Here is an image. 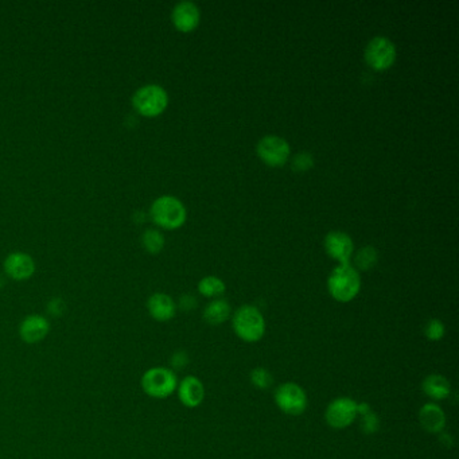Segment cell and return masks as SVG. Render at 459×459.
<instances>
[{"label":"cell","mask_w":459,"mask_h":459,"mask_svg":"<svg viewBox=\"0 0 459 459\" xmlns=\"http://www.w3.org/2000/svg\"><path fill=\"white\" fill-rule=\"evenodd\" d=\"M232 328L242 341L255 344L266 334V319L258 307L244 304L239 307L232 316Z\"/></svg>","instance_id":"cell-1"},{"label":"cell","mask_w":459,"mask_h":459,"mask_svg":"<svg viewBox=\"0 0 459 459\" xmlns=\"http://www.w3.org/2000/svg\"><path fill=\"white\" fill-rule=\"evenodd\" d=\"M328 290L335 301H353L361 290V278L350 264H338L328 278Z\"/></svg>","instance_id":"cell-2"},{"label":"cell","mask_w":459,"mask_h":459,"mask_svg":"<svg viewBox=\"0 0 459 459\" xmlns=\"http://www.w3.org/2000/svg\"><path fill=\"white\" fill-rule=\"evenodd\" d=\"M141 387L148 398L167 399L177 391L178 377L170 368L153 366L142 374Z\"/></svg>","instance_id":"cell-3"},{"label":"cell","mask_w":459,"mask_h":459,"mask_svg":"<svg viewBox=\"0 0 459 459\" xmlns=\"http://www.w3.org/2000/svg\"><path fill=\"white\" fill-rule=\"evenodd\" d=\"M151 218L166 230H177L186 220L185 205L172 196H162L151 205Z\"/></svg>","instance_id":"cell-4"},{"label":"cell","mask_w":459,"mask_h":459,"mask_svg":"<svg viewBox=\"0 0 459 459\" xmlns=\"http://www.w3.org/2000/svg\"><path fill=\"white\" fill-rule=\"evenodd\" d=\"M132 104L141 115L153 117L160 115L166 109L169 104V95L165 88L157 84H148L135 92Z\"/></svg>","instance_id":"cell-5"},{"label":"cell","mask_w":459,"mask_h":459,"mask_svg":"<svg viewBox=\"0 0 459 459\" xmlns=\"http://www.w3.org/2000/svg\"><path fill=\"white\" fill-rule=\"evenodd\" d=\"M273 400L278 408L290 417H299L309 405L304 389L295 383H283L276 388Z\"/></svg>","instance_id":"cell-6"},{"label":"cell","mask_w":459,"mask_h":459,"mask_svg":"<svg viewBox=\"0 0 459 459\" xmlns=\"http://www.w3.org/2000/svg\"><path fill=\"white\" fill-rule=\"evenodd\" d=\"M365 59L376 71H386L396 59L395 43L384 35L374 37L365 47Z\"/></svg>","instance_id":"cell-7"},{"label":"cell","mask_w":459,"mask_h":459,"mask_svg":"<svg viewBox=\"0 0 459 459\" xmlns=\"http://www.w3.org/2000/svg\"><path fill=\"white\" fill-rule=\"evenodd\" d=\"M357 404L352 398H337L329 403L325 411V420L335 430H344L352 426L357 419Z\"/></svg>","instance_id":"cell-8"},{"label":"cell","mask_w":459,"mask_h":459,"mask_svg":"<svg viewBox=\"0 0 459 459\" xmlns=\"http://www.w3.org/2000/svg\"><path fill=\"white\" fill-rule=\"evenodd\" d=\"M290 151L287 141L280 136L267 135L258 141V157L270 166H283L288 160Z\"/></svg>","instance_id":"cell-9"},{"label":"cell","mask_w":459,"mask_h":459,"mask_svg":"<svg viewBox=\"0 0 459 459\" xmlns=\"http://www.w3.org/2000/svg\"><path fill=\"white\" fill-rule=\"evenodd\" d=\"M50 321L41 314H30L25 316L19 325V338L28 345L42 342L50 333Z\"/></svg>","instance_id":"cell-10"},{"label":"cell","mask_w":459,"mask_h":459,"mask_svg":"<svg viewBox=\"0 0 459 459\" xmlns=\"http://www.w3.org/2000/svg\"><path fill=\"white\" fill-rule=\"evenodd\" d=\"M354 244L352 237L341 230H333L325 237V249L328 255L340 264H349Z\"/></svg>","instance_id":"cell-11"},{"label":"cell","mask_w":459,"mask_h":459,"mask_svg":"<svg viewBox=\"0 0 459 459\" xmlns=\"http://www.w3.org/2000/svg\"><path fill=\"white\" fill-rule=\"evenodd\" d=\"M178 399L187 408H197L205 399V387L201 380L196 376H186L178 381L177 391Z\"/></svg>","instance_id":"cell-12"},{"label":"cell","mask_w":459,"mask_h":459,"mask_svg":"<svg viewBox=\"0 0 459 459\" xmlns=\"http://www.w3.org/2000/svg\"><path fill=\"white\" fill-rule=\"evenodd\" d=\"M200 8L193 1H179L172 10V22L175 28L184 32L196 29L200 23Z\"/></svg>","instance_id":"cell-13"},{"label":"cell","mask_w":459,"mask_h":459,"mask_svg":"<svg viewBox=\"0 0 459 459\" xmlns=\"http://www.w3.org/2000/svg\"><path fill=\"white\" fill-rule=\"evenodd\" d=\"M4 271L14 280H28L35 273V263L28 254L15 252L4 260Z\"/></svg>","instance_id":"cell-14"},{"label":"cell","mask_w":459,"mask_h":459,"mask_svg":"<svg viewBox=\"0 0 459 459\" xmlns=\"http://www.w3.org/2000/svg\"><path fill=\"white\" fill-rule=\"evenodd\" d=\"M147 310L154 321L169 322L175 316L177 303L170 295L163 292H155L147 301Z\"/></svg>","instance_id":"cell-15"},{"label":"cell","mask_w":459,"mask_h":459,"mask_svg":"<svg viewBox=\"0 0 459 459\" xmlns=\"http://www.w3.org/2000/svg\"><path fill=\"white\" fill-rule=\"evenodd\" d=\"M419 423L430 434H441L446 426L445 411L436 403H427L419 410Z\"/></svg>","instance_id":"cell-16"},{"label":"cell","mask_w":459,"mask_h":459,"mask_svg":"<svg viewBox=\"0 0 459 459\" xmlns=\"http://www.w3.org/2000/svg\"><path fill=\"white\" fill-rule=\"evenodd\" d=\"M422 391L431 400L442 402L451 395V384L442 374H429L422 383Z\"/></svg>","instance_id":"cell-17"},{"label":"cell","mask_w":459,"mask_h":459,"mask_svg":"<svg viewBox=\"0 0 459 459\" xmlns=\"http://www.w3.org/2000/svg\"><path fill=\"white\" fill-rule=\"evenodd\" d=\"M232 309L228 301L225 299H215L206 304L203 310V319L206 323L212 326H218L230 319Z\"/></svg>","instance_id":"cell-18"},{"label":"cell","mask_w":459,"mask_h":459,"mask_svg":"<svg viewBox=\"0 0 459 459\" xmlns=\"http://www.w3.org/2000/svg\"><path fill=\"white\" fill-rule=\"evenodd\" d=\"M225 283L217 276H205L198 283V291L206 298H217L225 292Z\"/></svg>","instance_id":"cell-19"},{"label":"cell","mask_w":459,"mask_h":459,"mask_svg":"<svg viewBox=\"0 0 459 459\" xmlns=\"http://www.w3.org/2000/svg\"><path fill=\"white\" fill-rule=\"evenodd\" d=\"M377 251H376V248L374 246H372V245H366V246H364V248H361L359 249V252H357V255H356V258H354V261H356V270L357 271H369V270H372L374 268V266H376V263H377Z\"/></svg>","instance_id":"cell-20"},{"label":"cell","mask_w":459,"mask_h":459,"mask_svg":"<svg viewBox=\"0 0 459 459\" xmlns=\"http://www.w3.org/2000/svg\"><path fill=\"white\" fill-rule=\"evenodd\" d=\"M142 242H143L144 248L151 252V254H158L162 251L163 245H165V237L163 234L157 230H145L142 236Z\"/></svg>","instance_id":"cell-21"},{"label":"cell","mask_w":459,"mask_h":459,"mask_svg":"<svg viewBox=\"0 0 459 459\" xmlns=\"http://www.w3.org/2000/svg\"><path fill=\"white\" fill-rule=\"evenodd\" d=\"M249 381L254 387L258 388V389H268L273 386V377L268 369L258 366V368L251 371Z\"/></svg>","instance_id":"cell-22"},{"label":"cell","mask_w":459,"mask_h":459,"mask_svg":"<svg viewBox=\"0 0 459 459\" xmlns=\"http://www.w3.org/2000/svg\"><path fill=\"white\" fill-rule=\"evenodd\" d=\"M446 334V328L443 322L438 318H432L427 325L424 326V337L431 342L441 341Z\"/></svg>","instance_id":"cell-23"},{"label":"cell","mask_w":459,"mask_h":459,"mask_svg":"<svg viewBox=\"0 0 459 459\" xmlns=\"http://www.w3.org/2000/svg\"><path fill=\"white\" fill-rule=\"evenodd\" d=\"M314 165V159L310 153H299L297 154L294 159H292V169L295 172H306L309 169H311Z\"/></svg>","instance_id":"cell-24"},{"label":"cell","mask_w":459,"mask_h":459,"mask_svg":"<svg viewBox=\"0 0 459 459\" xmlns=\"http://www.w3.org/2000/svg\"><path fill=\"white\" fill-rule=\"evenodd\" d=\"M361 417V430L364 431L365 434L371 435V434L377 432L380 429V419L374 414V411H369L364 417Z\"/></svg>","instance_id":"cell-25"},{"label":"cell","mask_w":459,"mask_h":459,"mask_svg":"<svg viewBox=\"0 0 459 459\" xmlns=\"http://www.w3.org/2000/svg\"><path fill=\"white\" fill-rule=\"evenodd\" d=\"M189 365V354L185 350H177L170 357V369L174 372L184 371Z\"/></svg>","instance_id":"cell-26"},{"label":"cell","mask_w":459,"mask_h":459,"mask_svg":"<svg viewBox=\"0 0 459 459\" xmlns=\"http://www.w3.org/2000/svg\"><path fill=\"white\" fill-rule=\"evenodd\" d=\"M46 310H47L49 316H53V318H59V316H64V313L66 311V304L61 298H52L46 306Z\"/></svg>","instance_id":"cell-27"},{"label":"cell","mask_w":459,"mask_h":459,"mask_svg":"<svg viewBox=\"0 0 459 459\" xmlns=\"http://www.w3.org/2000/svg\"><path fill=\"white\" fill-rule=\"evenodd\" d=\"M197 307V299L191 294H185L179 299V309L184 311H191Z\"/></svg>","instance_id":"cell-28"},{"label":"cell","mask_w":459,"mask_h":459,"mask_svg":"<svg viewBox=\"0 0 459 459\" xmlns=\"http://www.w3.org/2000/svg\"><path fill=\"white\" fill-rule=\"evenodd\" d=\"M439 442L442 443V445L445 446V447H447V448H450V447H453V445H454V439H453V435L451 434H439Z\"/></svg>","instance_id":"cell-29"},{"label":"cell","mask_w":459,"mask_h":459,"mask_svg":"<svg viewBox=\"0 0 459 459\" xmlns=\"http://www.w3.org/2000/svg\"><path fill=\"white\" fill-rule=\"evenodd\" d=\"M3 285H4V282H3V278H0V288L3 287Z\"/></svg>","instance_id":"cell-30"}]
</instances>
